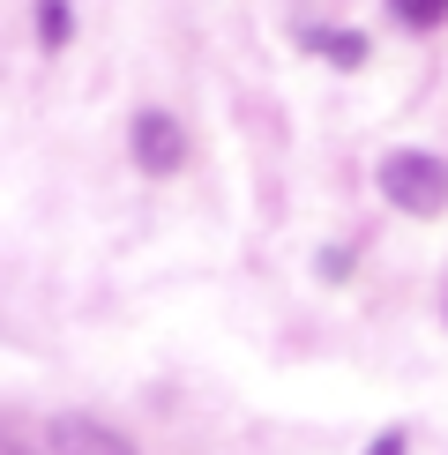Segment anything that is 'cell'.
<instances>
[{
	"instance_id": "3957f363",
	"label": "cell",
	"mask_w": 448,
	"mask_h": 455,
	"mask_svg": "<svg viewBox=\"0 0 448 455\" xmlns=\"http://www.w3.org/2000/svg\"><path fill=\"white\" fill-rule=\"evenodd\" d=\"M45 448L52 455H135L127 433H112L105 419H83V411H60V419L45 426Z\"/></svg>"
},
{
	"instance_id": "9c48e42d",
	"label": "cell",
	"mask_w": 448,
	"mask_h": 455,
	"mask_svg": "<svg viewBox=\"0 0 448 455\" xmlns=\"http://www.w3.org/2000/svg\"><path fill=\"white\" fill-rule=\"evenodd\" d=\"M0 455H30V448H23V441H15V433H8V441H0Z\"/></svg>"
},
{
	"instance_id": "6da1fadb",
	"label": "cell",
	"mask_w": 448,
	"mask_h": 455,
	"mask_svg": "<svg viewBox=\"0 0 448 455\" xmlns=\"http://www.w3.org/2000/svg\"><path fill=\"white\" fill-rule=\"evenodd\" d=\"M373 180H381L388 210H404V217H441L448 210V164L434 149H388Z\"/></svg>"
},
{
	"instance_id": "7a4b0ae2",
	"label": "cell",
	"mask_w": 448,
	"mask_h": 455,
	"mask_svg": "<svg viewBox=\"0 0 448 455\" xmlns=\"http://www.w3.org/2000/svg\"><path fill=\"white\" fill-rule=\"evenodd\" d=\"M127 149H135L142 172H180V157H187V127L172 120V112H135Z\"/></svg>"
},
{
	"instance_id": "8992f818",
	"label": "cell",
	"mask_w": 448,
	"mask_h": 455,
	"mask_svg": "<svg viewBox=\"0 0 448 455\" xmlns=\"http://www.w3.org/2000/svg\"><path fill=\"white\" fill-rule=\"evenodd\" d=\"M388 15L404 30H434V23H448V0H388Z\"/></svg>"
},
{
	"instance_id": "ba28073f",
	"label": "cell",
	"mask_w": 448,
	"mask_h": 455,
	"mask_svg": "<svg viewBox=\"0 0 448 455\" xmlns=\"http://www.w3.org/2000/svg\"><path fill=\"white\" fill-rule=\"evenodd\" d=\"M404 448H411V441H404V426H388V433H373V448H366V455H404Z\"/></svg>"
},
{
	"instance_id": "5b68a950",
	"label": "cell",
	"mask_w": 448,
	"mask_h": 455,
	"mask_svg": "<svg viewBox=\"0 0 448 455\" xmlns=\"http://www.w3.org/2000/svg\"><path fill=\"white\" fill-rule=\"evenodd\" d=\"M68 37H75V0H37V45L60 52Z\"/></svg>"
},
{
	"instance_id": "277c9868",
	"label": "cell",
	"mask_w": 448,
	"mask_h": 455,
	"mask_svg": "<svg viewBox=\"0 0 448 455\" xmlns=\"http://www.w3.org/2000/svg\"><path fill=\"white\" fill-rule=\"evenodd\" d=\"M299 45L322 52V60H336V68H366V37H359V30H322V23H307V30H299Z\"/></svg>"
},
{
	"instance_id": "52a82bcc",
	"label": "cell",
	"mask_w": 448,
	"mask_h": 455,
	"mask_svg": "<svg viewBox=\"0 0 448 455\" xmlns=\"http://www.w3.org/2000/svg\"><path fill=\"white\" fill-rule=\"evenodd\" d=\"M322 276H329V283L351 276V254H344V246H322Z\"/></svg>"
}]
</instances>
